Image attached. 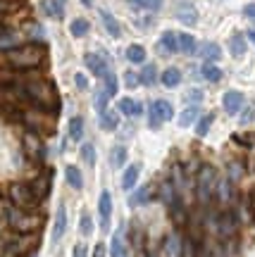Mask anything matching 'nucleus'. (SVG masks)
I'll list each match as a JSON object with an SVG mask.
<instances>
[{
	"label": "nucleus",
	"mask_w": 255,
	"mask_h": 257,
	"mask_svg": "<svg viewBox=\"0 0 255 257\" xmlns=\"http://www.w3.org/2000/svg\"><path fill=\"white\" fill-rule=\"evenodd\" d=\"M64 179H67V184L72 186L74 191H81L83 188V176H81V172H79V167H74V165L67 167V169H64Z\"/></svg>",
	"instance_id": "f3484780"
},
{
	"label": "nucleus",
	"mask_w": 255,
	"mask_h": 257,
	"mask_svg": "<svg viewBox=\"0 0 255 257\" xmlns=\"http://www.w3.org/2000/svg\"><path fill=\"white\" fill-rule=\"evenodd\" d=\"M160 81H162L164 88H177L182 83V72L177 67H167L162 72V76H160Z\"/></svg>",
	"instance_id": "2eb2a0df"
},
{
	"label": "nucleus",
	"mask_w": 255,
	"mask_h": 257,
	"mask_svg": "<svg viewBox=\"0 0 255 257\" xmlns=\"http://www.w3.org/2000/svg\"><path fill=\"white\" fill-rule=\"evenodd\" d=\"M201 55L205 62H217L219 57H222V48H219L217 43H205V46L201 48Z\"/></svg>",
	"instance_id": "5701e85b"
},
{
	"label": "nucleus",
	"mask_w": 255,
	"mask_h": 257,
	"mask_svg": "<svg viewBox=\"0 0 255 257\" xmlns=\"http://www.w3.org/2000/svg\"><path fill=\"white\" fill-rule=\"evenodd\" d=\"M243 17L250 19V22H255V3H248L246 8H243Z\"/></svg>",
	"instance_id": "37998d69"
},
{
	"label": "nucleus",
	"mask_w": 255,
	"mask_h": 257,
	"mask_svg": "<svg viewBox=\"0 0 255 257\" xmlns=\"http://www.w3.org/2000/svg\"><path fill=\"white\" fill-rule=\"evenodd\" d=\"M157 81V69H155V64H148L143 72L138 74V83H143V86H153Z\"/></svg>",
	"instance_id": "c756f323"
},
{
	"label": "nucleus",
	"mask_w": 255,
	"mask_h": 257,
	"mask_svg": "<svg viewBox=\"0 0 255 257\" xmlns=\"http://www.w3.org/2000/svg\"><path fill=\"white\" fill-rule=\"evenodd\" d=\"M148 195H150V186H143V188H138V191L129 198V205H131V207H138V205L148 202Z\"/></svg>",
	"instance_id": "7c9ffc66"
},
{
	"label": "nucleus",
	"mask_w": 255,
	"mask_h": 257,
	"mask_svg": "<svg viewBox=\"0 0 255 257\" xmlns=\"http://www.w3.org/2000/svg\"><path fill=\"white\" fill-rule=\"evenodd\" d=\"M93 257H105V245H103V243H98V245H96V250H93Z\"/></svg>",
	"instance_id": "a18cd8bd"
},
{
	"label": "nucleus",
	"mask_w": 255,
	"mask_h": 257,
	"mask_svg": "<svg viewBox=\"0 0 255 257\" xmlns=\"http://www.w3.org/2000/svg\"><path fill=\"white\" fill-rule=\"evenodd\" d=\"M24 153H27L31 160H36V162L43 160L46 148H43V143H41L38 134H34V131H27V134H24Z\"/></svg>",
	"instance_id": "0eeeda50"
},
{
	"label": "nucleus",
	"mask_w": 255,
	"mask_h": 257,
	"mask_svg": "<svg viewBox=\"0 0 255 257\" xmlns=\"http://www.w3.org/2000/svg\"><path fill=\"white\" fill-rule=\"evenodd\" d=\"M81 160L89 167L96 165V148H93V143H83L81 146Z\"/></svg>",
	"instance_id": "72a5a7b5"
},
{
	"label": "nucleus",
	"mask_w": 255,
	"mask_h": 257,
	"mask_svg": "<svg viewBox=\"0 0 255 257\" xmlns=\"http://www.w3.org/2000/svg\"><path fill=\"white\" fill-rule=\"evenodd\" d=\"M172 114H174L172 102H167V100L150 102V107H148V126H150V128H160V126H162V121L172 119Z\"/></svg>",
	"instance_id": "20e7f679"
},
{
	"label": "nucleus",
	"mask_w": 255,
	"mask_h": 257,
	"mask_svg": "<svg viewBox=\"0 0 255 257\" xmlns=\"http://www.w3.org/2000/svg\"><path fill=\"white\" fill-rule=\"evenodd\" d=\"M134 5L136 8H146L150 12H157V10L164 5V0H134Z\"/></svg>",
	"instance_id": "c9c22d12"
},
{
	"label": "nucleus",
	"mask_w": 255,
	"mask_h": 257,
	"mask_svg": "<svg viewBox=\"0 0 255 257\" xmlns=\"http://www.w3.org/2000/svg\"><path fill=\"white\" fill-rule=\"evenodd\" d=\"M103 81H105V88L103 91L108 93V98H112V95H117V88H119V83H117V76H115V72H105V76H103Z\"/></svg>",
	"instance_id": "c85d7f7f"
},
{
	"label": "nucleus",
	"mask_w": 255,
	"mask_h": 257,
	"mask_svg": "<svg viewBox=\"0 0 255 257\" xmlns=\"http://www.w3.org/2000/svg\"><path fill=\"white\" fill-rule=\"evenodd\" d=\"M89 29H91V24H89L86 19L76 17V19H72V24H69V34H72L74 38H83L89 34Z\"/></svg>",
	"instance_id": "412c9836"
},
{
	"label": "nucleus",
	"mask_w": 255,
	"mask_h": 257,
	"mask_svg": "<svg viewBox=\"0 0 255 257\" xmlns=\"http://www.w3.org/2000/svg\"><path fill=\"white\" fill-rule=\"evenodd\" d=\"M229 53L234 57H243L246 55V36L243 34H234V36L229 38Z\"/></svg>",
	"instance_id": "dca6fc26"
},
{
	"label": "nucleus",
	"mask_w": 255,
	"mask_h": 257,
	"mask_svg": "<svg viewBox=\"0 0 255 257\" xmlns=\"http://www.w3.org/2000/svg\"><path fill=\"white\" fill-rule=\"evenodd\" d=\"M79 229H81L83 236H91L93 224H91V217H89V212H83V214H81V224H79Z\"/></svg>",
	"instance_id": "58836bf2"
},
{
	"label": "nucleus",
	"mask_w": 255,
	"mask_h": 257,
	"mask_svg": "<svg viewBox=\"0 0 255 257\" xmlns=\"http://www.w3.org/2000/svg\"><path fill=\"white\" fill-rule=\"evenodd\" d=\"M136 181H138V165L127 167V172L122 176V188H124V191H131V188L136 186Z\"/></svg>",
	"instance_id": "b1692460"
},
{
	"label": "nucleus",
	"mask_w": 255,
	"mask_h": 257,
	"mask_svg": "<svg viewBox=\"0 0 255 257\" xmlns=\"http://www.w3.org/2000/svg\"><path fill=\"white\" fill-rule=\"evenodd\" d=\"M250 117H253V110H248L246 114H243V119H241V121H243V124H246V121H250Z\"/></svg>",
	"instance_id": "de8ad7c7"
},
{
	"label": "nucleus",
	"mask_w": 255,
	"mask_h": 257,
	"mask_svg": "<svg viewBox=\"0 0 255 257\" xmlns=\"http://www.w3.org/2000/svg\"><path fill=\"white\" fill-rule=\"evenodd\" d=\"M74 81H76V88H79V91H86V88H89V79H86L83 74H74Z\"/></svg>",
	"instance_id": "79ce46f5"
},
{
	"label": "nucleus",
	"mask_w": 255,
	"mask_h": 257,
	"mask_svg": "<svg viewBox=\"0 0 255 257\" xmlns=\"http://www.w3.org/2000/svg\"><path fill=\"white\" fill-rule=\"evenodd\" d=\"M72 257H89V250H86V245H83V243H76V245H74V255Z\"/></svg>",
	"instance_id": "c03bdc74"
},
{
	"label": "nucleus",
	"mask_w": 255,
	"mask_h": 257,
	"mask_svg": "<svg viewBox=\"0 0 255 257\" xmlns=\"http://www.w3.org/2000/svg\"><path fill=\"white\" fill-rule=\"evenodd\" d=\"M124 83H127V88H136L138 86V74L129 69V72L124 74Z\"/></svg>",
	"instance_id": "ea45409f"
},
{
	"label": "nucleus",
	"mask_w": 255,
	"mask_h": 257,
	"mask_svg": "<svg viewBox=\"0 0 255 257\" xmlns=\"http://www.w3.org/2000/svg\"><path fill=\"white\" fill-rule=\"evenodd\" d=\"M101 19H103V27L108 31L112 38H119L122 36V27H119V22L115 19V15L110 12V10H101Z\"/></svg>",
	"instance_id": "f8f14e48"
},
{
	"label": "nucleus",
	"mask_w": 255,
	"mask_h": 257,
	"mask_svg": "<svg viewBox=\"0 0 255 257\" xmlns=\"http://www.w3.org/2000/svg\"><path fill=\"white\" fill-rule=\"evenodd\" d=\"M157 48H160L162 55H172V53H177V50H179V46H177V34H174V31H162Z\"/></svg>",
	"instance_id": "4468645a"
},
{
	"label": "nucleus",
	"mask_w": 255,
	"mask_h": 257,
	"mask_svg": "<svg viewBox=\"0 0 255 257\" xmlns=\"http://www.w3.org/2000/svg\"><path fill=\"white\" fill-rule=\"evenodd\" d=\"M119 112L127 114V117H138V114L143 112V107H141V102L131 100V98H122V100H119Z\"/></svg>",
	"instance_id": "aec40b11"
},
{
	"label": "nucleus",
	"mask_w": 255,
	"mask_h": 257,
	"mask_svg": "<svg viewBox=\"0 0 255 257\" xmlns=\"http://www.w3.org/2000/svg\"><path fill=\"white\" fill-rule=\"evenodd\" d=\"M189 98H191L193 102H198V100H201V98H203V95H201V91H191V93H189V95H186V100H189Z\"/></svg>",
	"instance_id": "49530a36"
},
{
	"label": "nucleus",
	"mask_w": 255,
	"mask_h": 257,
	"mask_svg": "<svg viewBox=\"0 0 255 257\" xmlns=\"http://www.w3.org/2000/svg\"><path fill=\"white\" fill-rule=\"evenodd\" d=\"M212 119H215L212 114H205V117H201L198 126H196V134H198V136H205V134L210 131V124H212Z\"/></svg>",
	"instance_id": "4c0bfd02"
},
{
	"label": "nucleus",
	"mask_w": 255,
	"mask_h": 257,
	"mask_svg": "<svg viewBox=\"0 0 255 257\" xmlns=\"http://www.w3.org/2000/svg\"><path fill=\"white\" fill-rule=\"evenodd\" d=\"M241 105H243V95L238 91H227L224 93V98H222V107L227 110V114H236L241 110Z\"/></svg>",
	"instance_id": "9b49d317"
},
{
	"label": "nucleus",
	"mask_w": 255,
	"mask_h": 257,
	"mask_svg": "<svg viewBox=\"0 0 255 257\" xmlns=\"http://www.w3.org/2000/svg\"><path fill=\"white\" fill-rule=\"evenodd\" d=\"M127 60L131 64H143V62H146V48L138 46V43L129 46L127 48Z\"/></svg>",
	"instance_id": "4be33fe9"
},
{
	"label": "nucleus",
	"mask_w": 255,
	"mask_h": 257,
	"mask_svg": "<svg viewBox=\"0 0 255 257\" xmlns=\"http://www.w3.org/2000/svg\"><path fill=\"white\" fill-rule=\"evenodd\" d=\"M164 252L169 257L179 255V238H177V236H169V238L164 240Z\"/></svg>",
	"instance_id": "e433bc0d"
},
{
	"label": "nucleus",
	"mask_w": 255,
	"mask_h": 257,
	"mask_svg": "<svg viewBox=\"0 0 255 257\" xmlns=\"http://www.w3.org/2000/svg\"><path fill=\"white\" fill-rule=\"evenodd\" d=\"M177 46H179L182 53L193 55L196 48H198V43H196V36H191V34H177Z\"/></svg>",
	"instance_id": "a211bd4d"
},
{
	"label": "nucleus",
	"mask_w": 255,
	"mask_h": 257,
	"mask_svg": "<svg viewBox=\"0 0 255 257\" xmlns=\"http://www.w3.org/2000/svg\"><path fill=\"white\" fill-rule=\"evenodd\" d=\"M69 138H72V141H81L83 138V119L81 117H74V119L69 121Z\"/></svg>",
	"instance_id": "2f4dec72"
},
{
	"label": "nucleus",
	"mask_w": 255,
	"mask_h": 257,
	"mask_svg": "<svg viewBox=\"0 0 255 257\" xmlns=\"http://www.w3.org/2000/svg\"><path fill=\"white\" fill-rule=\"evenodd\" d=\"M60 3H64V0H60Z\"/></svg>",
	"instance_id": "3c124183"
},
{
	"label": "nucleus",
	"mask_w": 255,
	"mask_h": 257,
	"mask_svg": "<svg viewBox=\"0 0 255 257\" xmlns=\"http://www.w3.org/2000/svg\"><path fill=\"white\" fill-rule=\"evenodd\" d=\"M8 64L17 72H31L43 64L46 60V46L43 43H29V46H17L5 53Z\"/></svg>",
	"instance_id": "f257e3e1"
},
{
	"label": "nucleus",
	"mask_w": 255,
	"mask_h": 257,
	"mask_svg": "<svg viewBox=\"0 0 255 257\" xmlns=\"http://www.w3.org/2000/svg\"><path fill=\"white\" fill-rule=\"evenodd\" d=\"M201 74H203V76H205V79H208L210 83H217L219 79L224 76V74H222V69H219V67H215V64H212V62H205V64H203Z\"/></svg>",
	"instance_id": "bb28decb"
},
{
	"label": "nucleus",
	"mask_w": 255,
	"mask_h": 257,
	"mask_svg": "<svg viewBox=\"0 0 255 257\" xmlns=\"http://www.w3.org/2000/svg\"><path fill=\"white\" fill-rule=\"evenodd\" d=\"M196 117H198V110H196V107H186V110L182 112V117H179V126H189V124H193Z\"/></svg>",
	"instance_id": "f704fd0d"
},
{
	"label": "nucleus",
	"mask_w": 255,
	"mask_h": 257,
	"mask_svg": "<svg viewBox=\"0 0 255 257\" xmlns=\"http://www.w3.org/2000/svg\"><path fill=\"white\" fill-rule=\"evenodd\" d=\"M127 162V148L124 146H115L112 153H110V165L112 167H124Z\"/></svg>",
	"instance_id": "cd10ccee"
},
{
	"label": "nucleus",
	"mask_w": 255,
	"mask_h": 257,
	"mask_svg": "<svg viewBox=\"0 0 255 257\" xmlns=\"http://www.w3.org/2000/svg\"><path fill=\"white\" fill-rule=\"evenodd\" d=\"M31 186V191H34V195H36V200H46L48 198V193H50V186H53V172L50 169H46L43 174H38L36 179H34V184H29Z\"/></svg>",
	"instance_id": "423d86ee"
},
{
	"label": "nucleus",
	"mask_w": 255,
	"mask_h": 257,
	"mask_svg": "<svg viewBox=\"0 0 255 257\" xmlns=\"http://www.w3.org/2000/svg\"><path fill=\"white\" fill-rule=\"evenodd\" d=\"M246 36H248V38H250V41H253V43H255V29H250V31H248V34H246Z\"/></svg>",
	"instance_id": "09e8293b"
},
{
	"label": "nucleus",
	"mask_w": 255,
	"mask_h": 257,
	"mask_svg": "<svg viewBox=\"0 0 255 257\" xmlns=\"http://www.w3.org/2000/svg\"><path fill=\"white\" fill-rule=\"evenodd\" d=\"M10 200H12V205L19 207V210H34L38 205L36 195H34V191H31L29 184H12L10 186Z\"/></svg>",
	"instance_id": "7ed1b4c3"
},
{
	"label": "nucleus",
	"mask_w": 255,
	"mask_h": 257,
	"mask_svg": "<svg viewBox=\"0 0 255 257\" xmlns=\"http://www.w3.org/2000/svg\"><path fill=\"white\" fill-rule=\"evenodd\" d=\"M64 229H67V210H64V205L57 207V214H55V224H53V243L64 236Z\"/></svg>",
	"instance_id": "ddd939ff"
},
{
	"label": "nucleus",
	"mask_w": 255,
	"mask_h": 257,
	"mask_svg": "<svg viewBox=\"0 0 255 257\" xmlns=\"http://www.w3.org/2000/svg\"><path fill=\"white\" fill-rule=\"evenodd\" d=\"M81 5H86V8H91V5H93V0H81Z\"/></svg>",
	"instance_id": "8fccbe9b"
},
{
	"label": "nucleus",
	"mask_w": 255,
	"mask_h": 257,
	"mask_svg": "<svg viewBox=\"0 0 255 257\" xmlns=\"http://www.w3.org/2000/svg\"><path fill=\"white\" fill-rule=\"evenodd\" d=\"M219 229H222L224 236H234V229H236V224H234V214H222Z\"/></svg>",
	"instance_id": "473e14b6"
},
{
	"label": "nucleus",
	"mask_w": 255,
	"mask_h": 257,
	"mask_svg": "<svg viewBox=\"0 0 255 257\" xmlns=\"http://www.w3.org/2000/svg\"><path fill=\"white\" fill-rule=\"evenodd\" d=\"M110 252L112 257H127V248H124V238H122V231H117L112 236V243H110Z\"/></svg>",
	"instance_id": "a878e982"
},
{
	"label": "nucleus",
	"mask_w": 255,
	"mask_h": 257,
	"mask_svg": "<svg viewBox=\"0 0 255 257\" xmlns=\"http://www.w3.org/2000/svg\"><path fill=\"white\" fill-rule=\"evenodd\" d=\"M177 19L182 24H189V27H196L198 24V12L193 8L191 3H179L177 5Z\"/></svg>",
	"instance_id": "6e6552de"
},
{
	"label": "nucleus",
	"mask_w": 255,
	"mask_h": 257,
	"mask_svg": "<svg viewBox=\"0 0 255 257\" xmlns=\"http://www.w3.org/2000/svg\"><path fill=\"white\" fill-rule=\"evenodd\" d=\"M215 169L212 167H203L201 174H198V200L201 202H210L212 191H215Z\"/></svg>",
	"instance_id": "39448f33"
},
{
	"label": "nucleus",
	"mask_w": 255,
	"mask_h": 257,
	"mask_svg": "<svg viewBox=\"0 0 255 257\" xmlns=\"http://www.w3.org/2000/svg\"><path fill=\"white\" fill-rule=\"evenodd\" d=\"M117 126H119L117 112H112V110L101 112V128H105V131H115Z\"/></svg>",
	"instance_id": "393cba45"
},
{
	"label": "nucleus",
	"mask_w": 255,
	"mask_h": 257,
	"mask_svg": "<svg viewBox=\"0 0 255 257\" xmlns=\"http://www.w3.org/2000/svg\"><path fill=\"white\" fill-rule=\"evenodd\" d=\"M5 217H8V224L17 231V233H34V231L41 226V217L31 210L8 207V210H5Z\"/></svg>",
	"instance_id": "f03ea898"
},
{
	"label": "nucleus",
	"mask_w": 255,
	"mask_h": 257,
	"mask_svg": "<svg viewBox=\"0 0 255 257\" xmlns=\"http://www.w3.org/2000/svg\"><path fill=\"white\" fill-rule=\"evenodd\" d=\"M83 62H86V67L93 72V76H98V79H103L105 72H108V62H105V57H98V55H93V53H86Z\"/></svg>",
	"instance_id": "9d476101"
},
{
	"label": "nucleus",
	"mask_w": 255,
	"mask_h": 257,
	"mask_svg": "<svg viewBox=\"0 0 255 257\" xmlns=\"http://www.w3.org/2000/svg\"><path fill=\"white\" fill-rule=\"evenodd\" d=\"M98 212H101V226L108 229L110 226V214H112V195L110 191L101 193V200H98Z\"/></svg>",
	"instance_id": "1a4fd4ad"
},
{
	"label": "nucleus",
	"mask_w": 255,
	"mask_h": 257,
	"mask_svg": "<svg viewBox=\"0 0 255 257\" xmlns=\"http://www.w3.org/2000/svg\"><path fill=\"white\" fill-rule=\"evenodd\" d=\"M105 105H108V93L101 91L98 95H96V110H98V112H105Z\"/></svg>",
	"instance_id": "a19ab883"
},
{
	"label": "nucleus",
	"mask_w": 255,
	"mask_h": 257,
	"mask_svg": "<svg viewBox=\"0 0 255 257\" xmlns=\"http://www.w3.org/2000/svg\"><path fill=\"white\" fill-rule=\"evenodd\" d=\"M41 8H43V12H46L48 17H53V19H62V15H64V3H60V0H43Z\"/></svg>",
	"instance_id": "6ab92c4d"
}]
</instances>
